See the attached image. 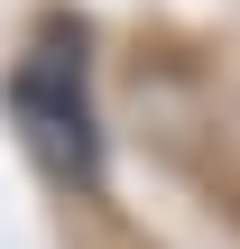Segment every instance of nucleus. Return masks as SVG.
<instances>
[{
	"instance_id": "1",
	"label": "nucleus",
	"mask_w": 240,
	"mask_h": 249,
	"mask_svg": "<svg viewBox=\"0 0 240 249\" xmlns=\"http://www.w3.org/2000/svg\"><path fill=\"white\" fill-rule=\"evenodd\" d=\"M9 111L28 129V148L55 166V176H102V139H92V102H83V55L65 46H37L18 74H9Z\"/></svg>"
}]
</instances>
